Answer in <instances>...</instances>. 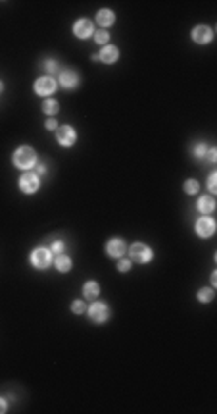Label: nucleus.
Masks as SVG:
<instances>
[{
  "instance_id": "nucleus-28",
  "label": "nucleus",
  "mask_w": 217,
  "mask_h": 414,
  "mask_svg": "<svg viewBox=\"0 0 217 414\" xmlns=\"http://www.w3.org/2000/svg\"><path fill=\"white\" fill-rule=\"evenodd\" d=\"M204 158H208L210 164H214L216 158H217V151L214 149V147H212V149H208V153H206V156H204Z\"/></svg>"
},
{
  "instance_id": "nucleus-25",
  "label": "nucleus",
  "mask_w": 217,
  "mask_h": 414,
  "mask_svg": "<svg viewBox=\"0 0 217 414\" xmlns=\"http://www.w3.org/2000/svg\"><path fill=\"white\" fill-rule=\"evenodd\" d=\"M131 264H133V260L131 258H118V270L121 272V274H125V272H129L131 270Z\"/></svg>"
},
{
  "instance_id": "nucleus-13",
  "label": "nucleus",
  "mask_w": 217,
  "mask_h": 414,
  "mask_svg": "<svg viewBox=\"0 0 217 414\" xmlns=\"http://www.w3.org/2000/svg\"><path fill=\"white\" fill-rule=\"evenodd\" d=\"M96 23L106 29V27H112L116 23V14L110 10V8H104V10H98L96 12Z\"/></svg>"
},
{
  "instance_id": "nucleus-17",
  "label": "nucleus",
  "mask_w": 217,
  "mask_h": 414,
  "mask_svg": "<svg viewBox=\"0 0 217 414\" xmlns=\"http://www.w3.org/2000/svg\"><path fill=\"white\" fill-rule=\"evenodd\" d=\"M54 266H56V270L60 272V274H67L69 270H71V258L67 255H56V260H54Z\"/></svg>"
},
{
  "instance_id": "nucleus-8",
  "label": "nucleus",
  "mask_w": 217,
  "mask_h": 414,
  "mask_svg": "<svg viewBox=\"0 0 217 414\" xmlns=\"http://www.w3.org/2000/svg\"><path fill=\"white\" fill-rule=\"evenodd\" d=\"M56 141L62 147H71L77 141V131L71 128V126H60V128L56 129Z\"/></svg>"
},
{
  "instance_id": "nucleus-7",
  "label": "nucleus",
  "mask_w": 217,
  "mask_h": 414,
  "mask_svg": "<svg viewBox=\"0 0 217 414\" xmlns=\"http://www.w3.org/2000/svg\"><path fill=\"white\" fill-rule=\"evenodd\" d=\"M87 312H89L91 322H94V324H104L106 320L110 318V308H108V305H104V303H93V305L87 308Z\"/></svg>"
},
{
  "instance_id": "nucleus-31",
  "label": "nucleus",
  "mask_w": 217,
  "mask_h": 414,
  "mask_svg": "<svg viewBox=\"0 0 217 414\" xmlns=\"http://www.w3.org/2000/svg\"><path fill=\"white\" fill-rule=\"evenodd\" d=\"M6 411H8V403H6V399L0 397V414L6 413Z\"/></svg>"
},
{
  "instance_id": "nucleus-22",
  "label": "nucleus",
  "mask_w": 217,
  "mask_h": 414,
  "mask_svg": "<svg viewBox=\"0 0 217 414\" xmlns=\"http://www.w3.org/2000/svg\"><path fill=\"white\" fill-rule=\"evenodd\" d=\"M42 67H44V71H48V73H58V71H60V65H58V62H56L54 58L44 60V62H42Z\"/></svg>"
},
{
  "instance_id": "nucleus-12",
  "label": "nucleus",
  "mask_w": 217,
  "mask_h": 414,
  "mask_svg": "<svg viewBox=\"0 0 217 414\" xmlns=\"http://www.w3.org/2000/svg\"><path fill=\"white\" fill-rule=\"evenodd\" d=\"M125 251H127V245H125V241L121 239H110L108 243H106V253L110 258H121L125 256Z\"/></svg>"
},
{
  "instance_id": "nucleus-5",
  "label": "nucleus",
  "mask_w": 217,
  "mask_h": 414,
  "mask_svg": "<svg viewBox=\"0 0 217 414\" xmlns=\"http://www.w3.org/2000/svg\"><path fill=\"white\" fill-rule=\"evenodd\" d=\"M39 187H40V177L35 172H25L20 177V189H21V193L33 195V193L39 191Z\"/></svg>"
},
{
  "instance_id": "nucleus-27",
  "label": "nucleus",
  "mask_w": 217,
  "mask_h": 414,
  "mask_svg": "<svg viewBox=\"0 0 217 414\" xmlns=\"http://www.w3.org/2000/svg\"><path fill=\"white\" fill-rule=\"evenodd\" d=\"M50 251H52V255H62L63 251H65L63 241H54V243H52V247H50Z\"/></svg>"
},
{
  "instance_id": "nucleus-2",
  "label": "nucleus",
  "mask_w": 217,
  "mask_h": 414,
  "mask_svg": "<svg viewBox=\"0 0 217 414\" xmlns=\"http://www.w3.org/2000/svg\"><path fill=\"white\" fill-rule=\"evenodd\" d=\"M129 258L133 262H138V264H148L152 258H154V253L148 245L144 243H133L129 247Z\"/></svg>"
},
{
  "instance_id": "nucleus-32",
  "label": "nucleus",
  "mask_w": 217,
  "mask_h": 414,
  "mask_svg": "<svg viewBox=\"0 0 217 414\" xmlns=\"http://www.w3.org/2000/svg\"><path fill=\"white\" fill-rule=\"evenodd\" d=\"M212 285H214V287L217 285V272H214V274H212Z\"/></svg>"
},
{
  "instance_id": "nucleus-3",
  "label": "nucleus",
  "mask_w": 217,
  "mask_h": 414,
  "mask_svg": "<svg viewBox=\"0 0 217 414\" xmlns=\"http://www.w3.org/2000/svg\"><path fill=\"white\" fill-rule=\"evenodd\" d=\"M31 264L33 268L37 270H46L54 260H52V251L50 249H44V247H39L31 253Z\"/></svg>"
},
{
  "instance_id": "nucleus-10",
  "label": "nucleus",
  "mask_w": 217,
  "mask_h": 414,
  "mask_svg": "<svg viewBox=\"0 0 217 414\" xmlns=\"http://www.w3.org/2000/svg\"><path fill=\"white\" fill-rule=\"evenodd\" d=\"M190 37H192V41L196 44H208V43H212L214 33H212V29L208 25H196L192 29V33H190Z\"/></svg>"
},
{
  "instance_id": "nucleus-24",
  "label": "nucleus",
  "mask_w": 217,
  "mask_h": 414,
  "mask_svg": "<svg viewBox=\"0 0 217 414\" xmlns=\"http://www.w3.org/2000/svg\"><path fill=\"white\" fill-rule=\"evenodd\" d=\"M206 153H208V147H206L204 143H198V145L192 149V156H194V158H204Z\"/></svg>"
},
{
  "instance_id": "nucleus-15",
  "label": "nucleus",
  "mask_w": 217,
  "mask_h": 414,
  "mask_svg": "<svg viewBox=\"0 0 217 414\" xmlns=\"http://www.w3.org/2000/svg\"><path fill=\"white\" fill-rule=\"evenodd\" d=\"M196 208L200 210L202 216H210V214L216 210V200H214V196H200L198 202H196Z\"/></svg>"
},
{
  "instance_id": "nucleus-6",
  "label": "nucleus",
  "mask_w": 217,
  "mask_h": 414,
  "mask_svg": "<svg viewBox=\"0 0 217 414\" xmlns=\"http://www.w3.org/2000/svg\"><path fill=\"white\" fill-rule=\"evenodd\" d=\"M194 229H196L198 237H202V239L212 237V235L216 233V220H214L212 216H202V218H198V220H196Z\"/></svg>"
},
{
  "instance_id": "nucleus-11",
  "label": "nucleus",
  "mask_w": 217,
  "mask_h": 414,
  "mask_svg": "<svg viewBox=\"0 0 217 414\" xmlns=\"http://www.w3.org/2000/svg\"><path fill=\"white\" fill-rule=\"evenodd\" d=\"M58 83L62 85L63 89H75L79 85V75L73 69H62L58 73Z\"/></svg>"
},
{
  "instance_id": "nucleus-33",
  "label": "nucleus",
  "mask_w": 217,
  "mask_h": 414,
  "mask_svg": "<svg viewBox=\"0 0 217 414\" xmlns=\"http://www.w3.org/2000/svg\"><path fill=\"white\" fill-rule=\"evenodd\" d=\"M2 91H4V83L0 81V93H2Z\"/></svg>"
},
{
  "instance_id": "nucleus-1",
  "label": "nucleus",
  "mask_w": 217,
  "mask_h": 414,
  "mask_svg": "<svg viewBox=\"0 0 217 414\" xmlns=\"http://www.w3.org/2000/svg\"><path fill=\"white\" fill-rule=\"evenodd\" d=\"M12 164L23 172H29L31 168L37 166V153L33 151V147H27V145H21L14 151L12 154Z\"/></svg>"
},
{
  "instance_id": "nucleus-20",
  "label": "nucleus",
  "mask_w": 217,
  "mask_h": 414,
  "mask_svg": "<svg viewBox=\"0 0 217 414\" xmlns=\"http://www.w3.org/2000/svg\"><path fill=\"white\" fill-rule=\"evenodd\" d=\"M183 189H185L186 195H196V193L200 191V183H198L196 179H186Z\"/></svg>"
},
{
  "instance_id": "nucleus-16",
  "label": "nucleus",
  "mask_w": 217,
  "mask_h": 414,
  "mask_svg": "<svg viewBox=\"0 0 217 414\" xmlns=\"http://www.w3.org/2000/svg\"><path fill=\"white\" fill-rule=\"evenodd\" d=\"M98 295H100V285H98L96 282H87V283L83 285V297H85L87 301H96Z\"/></svg>"
},
{
  "instance_id": "nucleus-29",
  "label": "nucleus",
  "mask_w": 217,
  "mask_h": 414,
  "mask_svg": "<svg viewBox=\"0 0 217 414\" xmlns=\"http://www.w3.org/2000/svg\"><path fill=\"white\" fill-rule=\"evenodd\" d=\"M35 174H37L39 177H40V175H44V174H46V166H44V164H39V162H37V166H35Z\"/></svg>"
},
{
  "instance_id": "nucleus-21",
  "label": "nucleus",
  "mask_w": 217,
  "mask_h": 414,
  "mask_svg": "<svg viewBox=\"0 0 217 414\" xmlns=\"http://www.w3.org/2000/svg\"><path fill=\"white\" fill-rule=\"evenodd\" d=\"M108 41H110V33L106 31V29H98V31H94V43H98V44H108Z\"/></svg>"
},
{
  "instance_id": "nucleus-4",
  "label": "nucleus",
  "mask_w": 217,
  "mask_h": 414,
  "mask_svg": "<svg viewBox=\"0 0 217 414\" xmlns=\"http://www.w3.org/2000/svg\"><path fill=\"white\" fill-rule=\"evenodd\" d=\"M56 89H58V81L54 77H50V75H42V77H39L35 81V93L39 96L52 95Z\"/></svg>"
},
{
  "instance_id": "nucleus-23",
  "label": "nucleus",
  "mask_w": 217,
  "mask_h": 414,
  "mask_svg": "<svg viewBox=\"0 0 217 414\" xmlns=\"http://www.w3.org/2000/svg\"><path fill=\"white\" fill-rule=\"evenodd\" d=\"M87 305H85V301H73L71 303V312L73 314H83V312H87Z\"/></svg>"
},
{
  "instance_id": "nucleus-14",
  "label": "nucleus",
  "mask_w": 217,
  "mask_h": 414,
  "mask_svg": "<svg viewBox=\"0 0 217 414\" xmlns=\"http://www.w3.org/2000/svg\"><path fill=\"white\" fill-rule=\"evenodd\" d=\"M98 58H100L104 64H114V62H118V58H119V48L114 46V44H106V46L98 52Z\"/></svg>"
},
{
  "instance_id": "nucleus-18",
  "label": "nucleus",
  "mask_w": 217,
  "mask_h": 414,
  "mask_svg": "<svg viewBox=\"0 0 217 414\" xmlns=\"http://www.w3.org/2000/svg\"><path fill=\"white\" fill-rule=\"evenodd\" d=\"M42 112H44L46 116H56V114L60 112V104H58V100H54V98L44 100V102H42Z\"/></svg>"
},
{
  "instance_id": "nucleus-26",
  "label": "nucleus",
  "mask_w": 217,
  "mask_h": 414,
  "mask_svg": "<svg viewBox=\"0 0 217 414\" xmlns=\"http://www.w3.org/2000/svg\"><path fill=\"white\" fill-rule=\"evenodd\" d=\"M216 183H217V172H212V174H210V179H208V189H210L212 195H216L217 193Z\"/></svg>"
},
{
  "instance_id": "nucleus-30",
  "label": "nucleus",
  "mask_w": 217,
  "mask_h": 414,
  "mask_svg": "<svg viewBox=\"0 0 217 414\" xmlns=\"http://www.w3.org/2000/svg\"><path fill=\"white\" fill-rule=\"evenodd\" d=\"M44 128L50 129V131H52V129H58V122H56L54 118H48V120H46V124H44Z\"/></svg>"
},
{
  "instance_id": "nucleus-19",
  "label": "nucleus",
  "mask_w": 217,
  "mask_h": 414,
  "mask_svg": "<svg viewBox=\"0 0 217 414\" xmlns=\"http://www.w3.org/2000/svg\"><path fill=\"white\" fill-rule=\"evenodd\" d=\"M198 301L200 303H210V301H214V287H202L200 291H198Z\"/></svg>"
},
{
  "instance_id": "nucleus-9",
  "label": "nucleus",
  "mask_w": 217,
  "mask_h": 414,
  "mask_svg": "<svg viewBox=\"0 0 217 414\" xmlns=\"http://www.w3.org/2000/svg\"><path fill=\"white\" fill-rule=\"evenodd\" d=\"M93 33H94V23L91 20H87V18L77 20L73 23V35L77 39H89V37H93Z\"/></svg>"
}]
</instances>
